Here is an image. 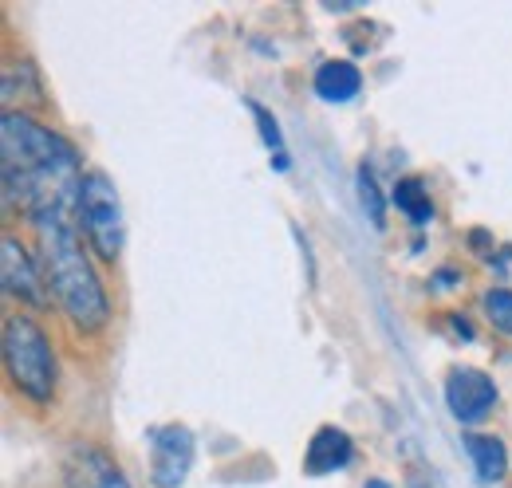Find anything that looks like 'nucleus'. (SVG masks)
Wrapping results in <instances>:
<instances>
[{"mask_svg": "<svg viewBox=\"0 0 512 488\" xmlns=\"http://www.w3.org/2000/svg\"><path fill=\"white\" fill-rule=\"evenodd\" d=\"M83 237L91 244V252L99 260H119L123 244H127V221H123V201L115 182L103 170H87L83 174V189H79V209H75Z\"/></svg>", "mask_w": 512, "mask_h": 488, "instance_id": "obj_4", "label": "nucleus"}, {"mask_svg": "<svg viewBox=\"0 0 512 488\" xmlns=\"http://www.w3.org/2000/svg\"><path fill=\"white\" fill-rule=\"evenodd\" d=\"M351 461V437L339 426H320L316 437L308 441V453H304V469L312 477H327L335 469H343Z\"/></svg>", "mask_w": 512, "mask_h": 488, "instance_id": "obj_9", "label": "nucleus"}, {"mask_svg": "<svg viewBox=\"0 0 512 488\" xmlns=\"http://www.w3.org/2000/svg\"><path fill=\"white\" fill-rule=\"evenodd\" d=\"M465 453H469V461H473V469H477V477L485 485L505 481V473H509V449H505L501 437H493V433H469L465 437Z\"/></svg>", "mask_w": 512, "mask_h": 488, "instance_id": "obj_10", "label": "nucleus"}, {"mask_svg": "<svg viewBox=\"0 0 512 488\" xmlns=\"http://www.w3.org/2000/svg\"><path fill=\"white\" fill-rule=\"evenodd\" d=\"M363 87V75L351 60H323L316 67V95L327 103H351Z\"/></svg>", "mask_w": 512, "mask_h": 488, "instance_id": "obj_11", "label": "nucleus"}, {"mask_svg": "<svg viewBox=\"0 0 512 488\" xmlns=\"http://www.w3.org/2000/svg\"><path fill=\"white\" fill-rule=\"evenodd\" d=\"M0 280H4V292L12 300H20V304H32V307L52 304L44 268H36L32 252L16 241L12 233H4V241H0Z\"/></svg>", "mask_w": 512, "mask_h": 488, "instance_id": "obj_5", "label": "nucleus"}, {"mask_svg": "<svg viewBox=\"0 0 512 488\" xmlns=\"http://www.w3.org/2000/svg\"><path fill=\"white\" fill-rule=\"evenodd\" d=\"M481 304H485V315H489V323H493L497 331L512 335V292H509V288H489Z\"/></svg>", "mask_w": 512, "mask_h": 488, "instance_id": "obj_14", "label": "nucleus"}, {"mask_svg": "<svg viewBox=\"0 0 512 488\" xmlns=\"http://www.w3.org/2000/svg\"><path fill=\"white\" fill-rule=\"evenodd\" d=\"M67 488H130L127 473L115 465L111 453H103L91 441H75L64 457Z\"/></svg>", "mask_w": 512, "mask_h": 488, "instance_id": "obj_8", "label": "nucleus"}, {"mask_svg": "<svg viewBox=\"0 0 512 488\" xmlns=\"http://www.w3.org/2000/svg\"><path fill=\"white\" fill-rule=\"evenodd\" d=\"M394 205L414 221V225H430L434 221V201H430V189L422 185V178H402L394 185Z\"/></svg>", "mask_w": 512, "mask_h": 488, "instance_id": "obj_13", "label": "nucleus"}, {"mask_svg": "<svg viewBox=\"0 0 512 488\" xmlns=\"http://www.w3.org/2000/svg\"><path fill=\"white\" fill-rule=\"evenodd\" d=\"M446 406L461 426H473L497 406V382L477 366H457L446 378Z\"/></svg>", "mask_w": 512, "mask_h": 488, "instance_id": "obj_7", "label": "nucleus"}, {"mask_svg": "<svg viewBox=\"0 0 512 488\" xmlns=\"http://www.w3.org/2000/svg\"><path fill=\"white\" fill-rule=\"evenodd\" d=\"M36 241H40V268H44L48 292L64 307V315L83 335L103 331L111 319V304H107V292H103V280H99L91 256L83 252V241H79L71 217L36 221Z\"/></svg>", "mask_w": 512, "mask_h": 488, "instance_id": "obj_2", "label": "nucleus"}, {"mask_svg": "<svg viewBox=\"0 0 512 488\" xmlns=\"http://www.w3.org/2000/svg\"><path fill=\"white\" fill-rule=\"evenodd\" d=\"M367 488H390V485H383V481H367Z\"/></svg>", "mask_w": 512, "mask_h": 488, "instance_id": "obj_17", "label": "nucleus"}, {"mask_svg": "<svg viewBox=\"0 0 512 488\" xmlns=\"http://www.w3.org/2000/svg\"><path fill=\"white\" fill-rule=\"evenodd\" d=\"M0 174L4 205L24 213L32 225L79 209L83 170L75 146L24 111H4L0 119Z\"/></svg>", "mask_w": 512, "mask_h": 488, "instance_id": "obj_1", "label": "nucleus"}, {"mask_svg": "<svg viewBox=\"0 0 512 488\" xmlns=\"http://www.w3.org/2000/svg\"><path fill=\"white\" fill-rule=\"evenodd\" d=\"M16 99H20V111L44 103V87H40L36 63H28V60L4 63V103H8V111H16V107H12ZM24 115H28V111H24Z\"/></svg>", "mask_w": 512, "mask_h": 488, "instance_id": "obj_12", "label": "nucleus"}, {"mask_svg": "<svg viewBox=\"0 0 512 488\" xmlns=\"http://www.w3.org/2000/svg\"><path fill=\"white\" fill-rule=\"evenodd\" d=\"M193 469V433L178 422L150 433V481L154 488H178Z\"/></svg>", "mask_w": 512, "mask_h": 488, "instance_id": "obj_6", "label": "nucleus"}, {"mask_svg": "<svg viewBox=\"0 0 512 488\" xmlns=\"http://www.w3.org/2000/svg\"><path fill=\"white\" fill-rule=\"evenodd\" d=\"M253 115L260 119V134H264V142L276 150V162H280V166H288V158H284V138H280V130H276V119H268V111H264V107H256V103H253Z\"/></svg>", "mask_w": 512, "mask_h": 488, "instance_id": "obj_16", "label": "nucleus"}, {"mask_svg": "<svg viewBox=\"0 0 512 488\" xmlns=\"http://www.w3.org/2000/svg\"><path fill=\"white\" fill-rule=\"evenodd\" d=\"M4 370L8 382L32 398V402H52L56 398V382H60V366L48 331L32 319V315H8L4 319Z\"/></svg>", "mask_w": 512, "mask_h": 488, "instance_id": "obj_3", "label": "nucleus"}, {"mask_svg": "<svg viewBox=\"0 0 512 488\" xmlns=\"http://www.w3.org/2000/svg\"><path fill=\"white\" fill-rule=\"evenodd\" d=\"M359 201H363V209H367V217L383 229L386 225V201H383V193H379V185H375V174L363 166L359 170Z\"/></svg>", "mask_w": 512, "mask_h": 488, "instance_id": "obj_15", "label": "nucleus"}]
</instances>
